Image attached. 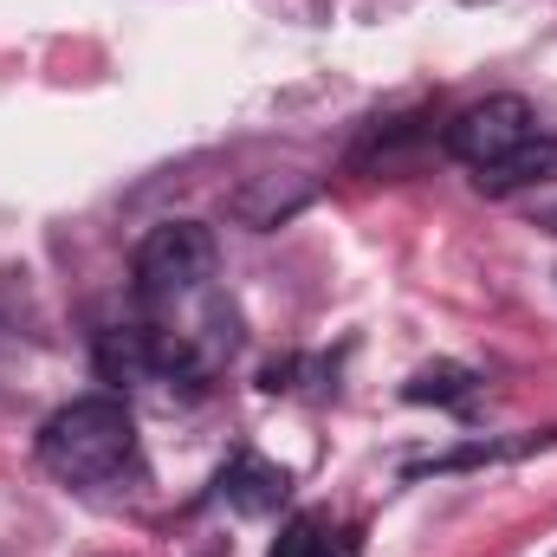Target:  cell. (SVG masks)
<instances>
[{"label":"cell","mask_w":557,"mask_h":557,"mask_svg":"<svg viewBox=\"0 0 557 557\" xmlns=\"http://www.w3.org/2000/svg\"><path fill=\"white\" fill-rule=\"evenodd\" d=\"M137 460V421L117 396L65 403L39 428V467L65 486H104Z\"/></svg>","instance_id":"1"},{"label":"cell","mask_w":557,"mask_h":557,"mask_svg":"<svg viewBox=\"0 0 557 557\" xmlns=\"http://www.w3.org/2000/svg\"><path fill=\"white\" fill-rule=\"evenodd\" d=\"M214 278V234L201 221H162L137 247V285L149 298H182Z\"/></svg>","instance_id":"2"},{"label":"cell","mask_w":557,"mask_h":557,"mask_svg":"<svg viewBox=\"0 0 557 557\" xmlns=\"http://www.w3.org/2000/svg\"><path fill=\"white\" fill-rule=\"evenodd\" d=\"M539 131H545V124H539V111H532L525 98L499 91V98L467 104V111L447 124V156H460L467 169H493V162H506L519 143H532Z\"/></svg>","instance_id":"3"},{"label":"cell","mask_w":557,"mask_h":557,"mask_svg":"<svg viewBox=\"0 0 557 557\" xmlns=\"http://www.w3.org/2000/svg\"><path fill=\"white\" fill-rule=\"evenodd\" d=\"M285 493H292L285 467L260 460V454H234V460H227V473H221V499H227L234 512H247V519L278 512V506H285Z\"/></svg>","instance_id":"4"},{"label":"cell","mask_w":557,"mask_h":557,"mask_svg":"<svg viewBox=\"0 0 557 557\" xmlns=\"http://www.w3.org/2000/svg\"><path fill=\"white\" fill-rule=\"evenodd\" d=\"M539 182H557V137L539 131L532 143H519L506 162L480 169V188L486 195H512V188H539Z\"/></svg>","instance_id":"5"},{"label":"cell","mask_w":557,"mask_h":557,"mask_svg":"<svg viewBox=\"0 0 557 557\" xmlns=\"http://www.w3.org/2000/svg\"><path fill=\"white\" fill-rule=\"evenodd\" d=\"M273 557H344V545H337V525H331L324 512H298V519L278 532Z\"/></svg>","instance_id":"6"},{"label":"cell","mask_w":557,"mask_h":557,"mask_svg":"<svg viewBox=\"0 0 557 557\" xmlns=\"http://www.w3.org/2000/svg\"><path fill=\"white\" fill-rule=\"evenodd\" d=\"M473 396V370H454V363H434L409 383V403H467Z\"/></svg>","instance_id":"7"}]
</instances>
